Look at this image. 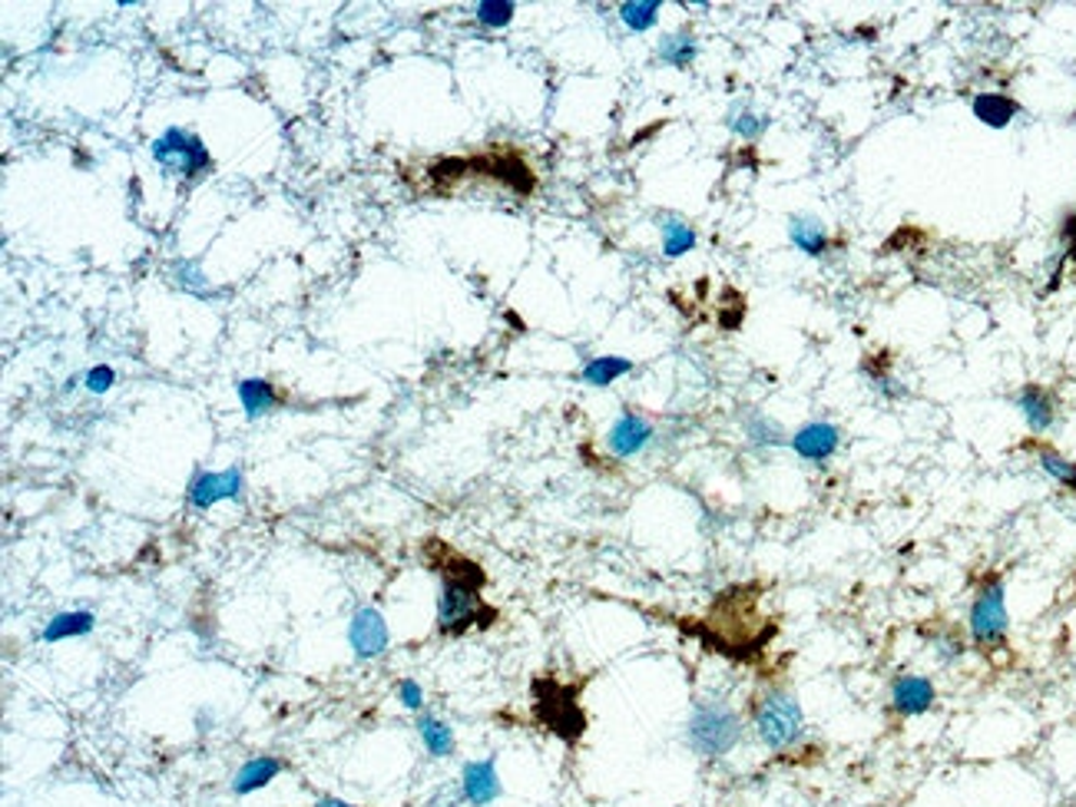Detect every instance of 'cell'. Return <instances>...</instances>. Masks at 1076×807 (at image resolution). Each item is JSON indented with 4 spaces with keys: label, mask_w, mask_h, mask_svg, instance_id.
Masks as SVG:
<instances>
[{
    "label": "cell",
    "mask_w": 1076,
    "mask_h": 807,
    "mask_svg": "<svg viewBox=\"0 0 1076 807\" xmlns=\"http://www.w3.org/2000/svg\"><path fill=\"white\" fill-rule=\"evenodd\" d=\"M686 742L706 761L726 758L742 742V715L722 699L695 702L689 725H686Z\"/></svg>",
    "instance_id": "5b68a950"
},
{
    "label": "cell",
    "mask_w": 1076,
    "mask_h": 807,
    "mask_svg": "<svg viewBox=\"0 0 1076 807\" xmlns=\"http://www.w3.org/2000/svg\"><path fill=\"white\" fill-rule=\"evenodd\" d=\"M745 437L752 444H758V447H782L785 444V431L772 418H766V414L745 418Z\"/></svg>",
    "instance_id": "f1b7e54d"
},
{
    "label": "cell",
    "mask_w": 1076,
    "mask_h": 807,
    "mask_svg": "<svg viewBox=\"0 0 1076 807\" xmlns=\"http://www.w3.org/2000/svg\"><path fill=\"white\" fill-rule=\"evenodd\" d=\"M461 800H464V794L458 791V794H437V797H431L427 800V807H461Z\"/></svg>",
    "instance_id": "836d02e7"
},
{
    "label": "cell",
    "mask_w": 1076,
    "mask_h": 807,
    "mask_svg": "<svg viewBox=\"0 0 1076 807\" xmlns=\"http://www.w3.org/2000/svg\"><path fill=\"white\" fill-rule=\"evenodd\" d=\"M209 725H213V712H203V715L196 718V728H200V731H209Z\"/></svg>",
    "instance_id": "8d00e7d4"
},
{
    "label": "cell",
    "mask_w": 1076,
    "mask_h": 807,
    "mask_svg": "<svg viewBox=\"0 0 1076 807\" xmlns=\"http://www.w3.org/2000/svg\"><path fill=\"white\" fill-rule=\"evenodd\" d=\"M748 718H752L758 742L776 755H792L805 745V734H808L805 712H802L795 689L782 676L766 679L752 692Z\"/></svg>",
    "instance_id": "7a4b0ae2"
},
{
    "label": "cell",
    "mask_w": 1076,
    "mask_h": 807,
    "mask_svg": "<svg viewBox=\"0 0 1076 807\" xmlns=\"http://www.w3.org/2000/svg\"><path fill=\"white\" fill-rule=\"evenodd\" d=\"M1014 404H1017V411L1024 414L1030 434H1047L1056 421V397L1050 387L1043 384H1024L1017 394H1014Z\"/></svg>",
    "instance_id": "4fadbf2b"
},
{
    "label": "cell",
    "mask_w": 1076,
    "mask_h": 807,
    "mask_svg": "<svg viewBox=\"0 0 1076 807\" xmlns=\"http://www.w3.org/2000/svg\"><path fill=\"white\" fill-rule=\"evenodd\" d=\"M659 0H629V4L619 8V21L629 27V30H637V34H646L656 27L659 21Z\"/></svg>",
    "instance_id": "484cf974"
},
{
    "label": "cell",
    "mask_w": 1076,
    "mask_h": 807,
    "mask_svg": "<svg viewBox=\"0 0 1076 807\" xmlns=\"http://www.w3.org/2000/svg\"><path fill=\"white\" fill-rule=\"evenodd\" d=\"M176 282L189 292H206V276L200 272L196 265H176Z\"/></svg>",
    "instance_id": "4dcf8cb0"
},
{
    "label": "cell",
    "mask_w": 1076,
    "mask_h": 807,
    "mask_svg": "<svg viewBox=\"0 0 1076 807\" xmlns=\"http://www.w3.org/2000/svg\"><path fill=\"white\" fill-rule=\"evenodd\" d=\"M752 586H735L729 592H722L709 613V626L719 639V652H729L735 658H748L752 652H763L772 636L776 626L758 613V595H752Z\"/></svg>",
    "instance_id": "3957f363"
},
{
    "label": "cell",
    "mask_w": 1076,
    "mask_h": 807,
    "mask_svg": "<svg viewBox=\"0 0 1076 807\" xmlns=\"http://www.w3.org/2000/svg\"><path fill=\"white\" fill-rule=\"evenodd\" d=\"M440 592H437V632L461 636L474 626L487 629L497 623V610L484 602L481 589L487 582L484 569L458 553H448L437 563Z\"/></svg>",
    "instance_id": "6da1fadb"
},
{
    "label": "cell",
    "mask_w": 1076,
    "mask_h": 807,
    "mask_svg": "<svg viewBox=\"0 0 1076 807\" xmlns=\"http://www.w3.org/2000/svg\"><path fill=\"white\" fill-rule=\"evenodd\" d=\"M659 235H663V255L666 258H679V255L695 248V229L679 216H663Z\"/></svg>",
    "instance_id": "cb8c5ba5"
},
{
    "label": "cell",
    "mask_w": 1076,
    "mask_h": 807,
    "mask_svg": "<svg viewBox=\"0 0 1076 807\" xmlns=\"http://www.w3.org/2000/svg\"><path fill=\"white\" fill-rule=\"evenodd\" d=\"M348 642L355 649V658H361V662L377 658V655L388 649V642H392V632H388L385 616L377 613V610H368V605H364V610H358L351 616V623H348Z\"/></svg>",
    "instance_id": "9c48e42d"
},
{
    "label": "cell",
    "mask_w": 1076,
    "mask_h": 807,
    "mask_svg": "<svg viewBox=\"0 0 1076 807\" xmlns=\"http://www.w3.org/2000/svg\"><path fill=\"white\" fill-rule=\"evenodd\" d=\"M729 129L735 132V137H742V140H748V143H755V140L763 137V132L769 129V116L755 113L752 106H735V110L729 113Z\"/></svg>",
    "instance_id": "4316f807"
},
{
    "label": "cell",
    "mask_w": 1076,
    "mask_h": 807,
    "mask_svg": "<svg viewBox=\"0 0 1076 807\" xmlns=\"http://www.w3.org/2000/svg\"><path fill=\"white\" fill-rule=\"evenodd\" d=\"M864 371H868V377H871V387H874L881 397H888V400H898V397H905V387H901V381L892 374V364H888V361H878V358H871V355H868V361H864Z\"/></svg>",
    "instance_id": "83f0119b"
},
{
    "label": "cell",
    "mask_w": 1076,
    "mask_h": 807,
    "mask_svg": "<svg viewBox=\"0 0 1076 807\" xmlns=\"http://www.w3.org/2000/svg\"><path fill=\"white\" fill-rule=\"evenodd\" d=\"M792 450L808 460V463H825L838 453L842 447V427L829 424V421H811L805 427H798L792 437H789Z\"/></svg>",
    "instance_id": "8fae6325"
},
{
    "label": "cell",
    "mask_w": 1076,
    "mask_h": 807,
    "mask_svg": "<svg viewBox=\"0 0 1076 807\" xmlns=\"http://www.w3.org/2000/svg\"><path fill=\"white\" fill-rule=\"evenodd\" d=\"M789 239L792 245L808 255V258H825L832 252V235H829V226L821 222L818 216H808V213H795L789 219Z\"/></svg>",
    "instance_id": "9a60e30c"
},
{
    "label": "cell",
    "mask_w": 1076,
    "mask_h": 807,
    "mask_svg": "<svg viewBox=\"0 0 1076 807\" xmlns=\"http://www.w3.org/2000/svg\"><path fill=\"white\" fill-rule=\"evenodd\" d=\"M150 153H153L156 166L166 176H176V179H200L209 169L206 143L196 137V132H189L182 126H169L163 137L153 140Z\"/></svg>",
    "instance_id": "8992f818"
},
{
    "label": "cell",
    "mask_w": 1076,
    "mask_h": 807,
    "mask_svg": "<svg viewBox=\"0 0 1076 807\" xmlns=\"http://www.w3.org/2000/svg\"><path fill=\"white\" fill-rule=\"evenodd\" d=\"M282 771H285V761H282V758H272V755L248 758V761L235 771V778H232V791H235L239 797L256 794V791H262L269 781H276Z\"/></svg>",
    "instance_id": "e0dca14e"
},
{
    "label": "cell",
    "mask_w": 1076,
    "mask_h": 807,
    "mask_svg": "<svg viewBox=\"0 0 1076 807\" xmlns=\"http://www.w3.org/2000/svg\"><path fill=\"white\" fill-rule=\"evenodd\" d=\"M242 470L229 466V470H203V474L193 477L189 484V507L193 510H209L222 500H239L242 497Z\"/></svg>",
    "instance_id": "52a82bcc"
},
{
    "label": "cell",
    "mask_w": 1076,
    "mask_h": 807,
    "mask_svg": "<svg viewBox=\"0 0 1076 807\" xmlns=\"http://www.w3.org/2000/svg\"><path fill=\"white\" fill-rule=\"evenodd\" d=\"M1021 450H1027V453H1034V460L1040 463V470H1043V474L1047 477H1053L1066 494H1073L1076 497V460H1069V457H1063L1053 444H1047V440H1040V437H1030V440H1024L1021 444Z\"/></svg>",
    "instance_id": "2e32d148"
},
{
    "label": "cell",
    "mask_w": 1076,
    "mask_h": 807,
    "mask_svg": "<svg viewBox=\"0 0 1076 807\" xmlns=\"http://www.w3.org/2000/svg\"><path fill=\"white\" fill-rule=\"evenodd\" d=\"M84 384H87V390H90V394H106V390L116 384V371H113V368H106V364H97V368L87 374V381H84Z\"/></svg>",
    "instance_id": "1f68e13d"
},
{
    "label": "cell",
    "mask_w": 1076,
    "mask_h": 807,
    "mask_svg": "<svg viewBox=\"0 0 1076 807\" xmlns=\"http://www.w3.org/2000/svg\"><path fill=\"white\" fill-rule=\"evenodd\" d=\"M1063 235H1066V242H1069V258H1073V265H1076V216H1069V219L1063 222Z\"/></svg>",
    "instance_id": "e575fe53"
},
{
    "label": "cell",
    "mask_w": 1076,
    "mask_h": 807,
    "mask_svg": "<svg viewBox=\"0 0 1076 807\" xmlns=\"http://www.w3.org/2000/svg\"><path fill=\"white\" fill-rule=\"evenodd\" d=\"M414 731L421 738V745L427 748L431 758H451L454 748H458V738H454V728L445 721V718H437V715H427L421 712L414 718Z\"/></svg>",
    "instance_id": "ac0fdd59"
},
{
    "label": "cell",
    "mask_w": 1076,
    "mask_h": 807,
    "mask_svg": "<svg viewBox=\"0 0 1076 807\" xmlns=\"http://www.w3.org/2000/svg\"><path fill=\"white\" fill-rule=\"evenodd\" d=\"M937 702V689L931 679L924 676H914V671H905V676H898L892 682V692H888V712L898 715V718H918V715H927Z\"/></svg>",
    "instance_id": "ba28073f"
},
{
    "label": "cell",
    "mask_w": 1076,
    "mask_h": 807,
    "mask_svg": "<svg viewBox=\"0 0 1076 807\" xmlns=\"http://www.w3.org/2000/svg\"><path fill=\"white\" fill-rule=\"evenodd\" d=\"M239 404H242V411L256 421V418H266L279 408V394L262 377H245V381H239Z\"/></svg>",
    "instance_id": "ffe728a7"
},
{
    "label": "cell",
    "mask_w": 1076,
    "mask_h": 807,
    "mask_svg": "<svg viewBox=\"0 0 1076 807\" xmlns=\"http://www.w3.org/2000/svg\"><path fill=\"white\" fill-rule=\"evenodd\" d=\"M500 778H497V761L494 758H481V761H467L461 771V794L471 807H487L500 797Z\"/></svg>",
    "instance_id": "5bb4252c"
},
{
    "label": "cell",
    "mask_w": 1076,
    "mask_h": 807,
    "mask_svg": "<svg viewBox=\"0 0 1076 807\" xmlns=\"http://www.w3.org/2000/svg\"><path fill=\"white\" fill-rule=\"evenodd\" d=\"M971 110L984 126L1003 129V126H1010V119L1021 113V103L1014 97H1007V93H977Z\"/></svg>",
    "instance_id": "d6986e66"
},
{
    "label": "cell",
    "mask_w": 1076,
    "mask_h": 807,
    "mask_svg": "<svg viewBox=\"0 0 1076 807\" xmlns=\"http://www.w3.org/2000/svg\"><path fill=\"white\" fill-rule=\"evenodd\" d=\"M93 626H97V616L87 613V610L60 613V616H53V619L43 626L40 639H43V642H63V639H74V636H87Z\"/></svg>",
    "instance_id": "7402d4cb"
},
{
    "label": "cell",
    "mask_w": 1076,
    "mask_h": 807,
    "mask_svg": "<svg viewBox=\"0 0 1076 807\" xmlns=\"http://www.w3.org/2000/svg\"><path fill=\"white\" fill-rule=\"evenodd\" d=\"M650 440H653V424L637 411H623L606 434V447L616 460H629V457L643 453Z\"/></svg>",
    "instance_id": "7c38bea8"
},
{
    "label": "cell",
    "mask_w": 1076,
    "mask_h": 807,
    "mask_svg": "<svg viewBox=\"0 0 1076 807\" xmlns=\"http://www.w3.org/2000/svg\"><path fill=\"white\" fill-rule=\"evenodd\" d=\"M398 702L408 712H421L424 708V689L414 679H405V682H398Z\"/></svg>",
    "instance_id": "d6a6232c"
},
{
    "label": "cell",
    "mask_w": 1076,
    "mask_h": 807,
    "mask_svg": "<svg viewBox=\"0 0 1076 807\" xmlns=\"http://www.w3.org/2000/svg\"><path fill=\"white\" fill-rule=\"evenodd\" d=\"M656 56L659 63L666 66H676V71H686V66L695 63V56H700V43H695L692 30H679V34H666L656 47Z\"/></svg>",
    "instance_id": "44dd1931"
},
{
    "label": "cell",
    "mask_w": 1076,
    "mask_h": 807,
    "mask_svg": "<svg viewBox=\"0 0 1076 807\" xmlns=\"http://www.w3.org/2000/svg\"><path fill=\"white\" fill-rule=\"evenodd\" d=\"M632 371V361L629 358H616V355H606V358H593L584 364L580 371V381L590 384V387H610L616 377L629 374Z\"/></svg>",
    "instance_id": "d4e9b609"
},
{
    "label": "cell",
    "mask_w": 1076,
    "mask_h": 807,
    "mask_svg": "<svg viewBox=\"0 0 1076 807\" xmlns=\"http://www.w3.org/2000/svg\"><path fill=\"white\" fill-rule=\"evenodd\" d=\"M537 715L550 731L566 738V742H577V738L584 734V712L577 708V702L569 692L553 689L547 699H537Z\"/></svg>",
    "instance_id": "30bf717a"
},
{
    "label": "cell",
    "mask_w": 1076,
    "mask_h": 807,
    "mask_svg": "<svg viewBox=\"0 0 1076 807\" xmlns=\"http://www.w3.org/2000/svg\"><path fill=\"white\" fill-rule=\"evenodd\" d=\"M514 14H517V4H511V0H484V4L474 8L477 24L494 27V30L497 27H508L514 21Z\"/></svg>",
    "instance_id": "f546056e"
},
{
    "label": "cell",
    "mask_w": 1076,
    "mask_h": 807,
    "mask_svg": "<svg viewBox=\"0 0 1076 807\" xmlns=\"http://www.w3.org/2000/svg\"><path fill=\"white\" fill-rule=\"evenodd\" d=\"M921 636L934 645V652L944 662H958L968 652V636L958 626H947V623H934V629H921Z\"/></svg>",
    "instance_id": "603a6c76"
},
{
    "label": "cell",
    "mask_w": 1076,
    "mask_h": 807,
    "mask_svg": "<svg viewBox=\"0 0 1076 807\" xmlns=\"http://www.w3.org/2000/svg\"><path fill=\"white\" fill-rule=\"evenodd\" d=\"M311 807H361V804H351V800H342V797H319Z\"/></svg>",
    "instance_id": "d590c367"
},
{
    "label": "cell",
    "mask_w": 1076,
    "mask_h": 807,
    "mask_svg": "<svg viewBox=\"0 0 1076 807\" xmlns=\"http://www.w3.org/2000/svg\"><path fill=\"white\" fill-rule=\"evenodd\" d=\"M971 645L987 658L1000 662L1010 655V613H1007V582L1000 569L981 573L974 582V599L968 613Z\"/></svg>",
    "instance_id": "277c9868"
}]
</instances>
